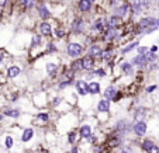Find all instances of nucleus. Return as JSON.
<instances>
[{"instance_id":"nucleus-1","label":"nucleus","mask_w":159,"mask_h":153,"mask_svg":"<svg viewBox=\"0 0 159 153\" xmlns=\"http://www.w3.org/2000/svg\"><path fill=\"white\" fill-rule=\"evenodd\" d=\"M79 120L80 117H78L76 111L70 112H66V114H62L55 120L54 122V126H55V131H57L58 135H66V133L72 131V129H76L79 126Z\"/></svg>"},{"instance_id":"nucleus-2","label":"nucleus","mask_w":159,"mask_h":153,"mask_svg":"<svg viewBox=\"0 0 159 153\" xmlns=\"http://www.w3.org/2000/svg\"><path fill=\"white\" fill-rule=\"evenodd\" d=\"M18 142H20L23 146H25L27 149L33 147L35 145V141L38 138V132H37V128L33 125H27L23 126V128H18Z\"/></svg>"},{"instance_id":"nucleus-3","label":"nucleus","mask_w":159,"mask_h":153,"mask_svg":"<svg viewBox=\"0 0 159 153\" xmlns=\"http://www.w3.org/2000/svg\"><path fill=\"white\" fill-rule=\"evenodd\" d=\"M69 35L79 37V35H86L89 33V21L83 17V15H75L69 23Z\"/></svg>"},{"instance_id":"nucleus-4","label":"nucleus","mask_w":159,"mask_h":153,"mask_svg":"<svg viewBox=\"0 0 159 153\" xmlns=\"http://www.w3.org/2000/svg\"><path fill=\"white\" fill-rule=\"evenodd\" d=\"M96 120L97 122H102V124H107L111 121V117H110V112H111V101L106 98H99L96 101Z\"/></svg>"},{"instance_id":"nucleus-5","label":"nucleus","mask_w":159,"mask_h":153,"mask_svg":"<svg viewBox=\"0 0 159 153\" xmlns=\"http://www.w3.org/2000/svg\"><path fill=\"white\" fill-rule=\"evenodd\" d=\"M132 125H134V121L129 120V118H120L114 122L113 128H111V132L117 133V135L123 136L124 139H128L129 133H132Z\"/></svg>"},{"instance_id":"nucleus-6","label":"nucleus","mask_w":159,"mask_h":153,"mask_svg":"<svg viewBox=\"0 0 159 153\" xmlns=\"http://www.w3.org/2000/svg\"><path fill=\"white\" fill-rule=\"evenodd\" d=\"M63 54L66 58L70 59H79L83 56V54H86V46L83 42H76V41H70L65 44L63 48Z\"/></svg>"},{"instance_id":"nucleus-7","label":"nucleus","mask_w":159,"mask_h":153,"mask_svg":"<svg viewBox=\"0 0 159 153\" xmlns=\"http://www.w3.org/2000/svg\"><path fill=\"white\" fill-rule=\"evenodd\" d=\"M24 75H25L24 69L21 68V65H18V63H16V62L10 63L9 68H7L6 72H4V76H6L7 81H13V83H10V84H13V86H16V87H18V83H20L18 80Z\"/></svg>"},{"instance_id":"nucleus-8","label":"nucleus","mask_w":159,"mask_h":153,"mask_svg":"<svg viewBox=\"0 0 159 153\" xmlns=\"http://www.w3.org/2000/svg\"><path fill=\"white\" fill-rule=\"evenodd\" d=\"M52 121V112L49 110H41V111L35 112L31 120V125L35 126L37 129H42L45 126H48Z\"/></svg>"},{"instance_id":"nucleus-9","label":"nucleus","mask_w":159,"mask_h":153,"mask_svg":"<svg viewBox=\"0 0 159 153\" xmlns=\"http://www.w3.org/2000/svg\"><path fill=\"white\" fill-rule=\"evenodd\" d=\"M125 97L123 90H120L116 84H107L103 89V98L108 100L111 103H118L120 100H123Z\"/></svg>"},{"instance_id":"nucleus-10","label":"nucleus","mask_w":159,"mask_h":153,"mask_svg":"<svg viewBox=\"0 0 159 153\" xmlns=\"http://www.w3.org/2000/svg\"><path fill=\"white\" fill-rule=\"evenodd\" d=\"M35 13H37V15L39 17V20H41V21L51 20V18L54 17L52 10H51V4H49L47 0H39V2H37Z\"/></svg>"},{"instance_id":"nucleus-11","label":"nucleus","mask_w":159,"mask_h":153,"mask_svg":"<svg viewBox=\"0 0 159 153\" xmlns=\"http://www.w3.org/2000/svg\"><path fill=\"white\" fill-rule=\"evenodd\" d=\"M97 124H99L97 121H94L93 124L90 122V121L79 124L78 131H79V136H80V142H86L93 133H96V125Z\"/></svg>"},{"instance_id":"nucleus-12","label":"nucleus","mask_w":159,"mask_h":153,"mask_svg":"<svg viewBox=\"0 0 159 153\" xmlns=\"http://www.w3.org/2000/svg\"><path fill=\"white\" fill-rule=\"evenodd\" d=\"M31 101H33L34 107L41 108V110H45L47 107H49V96L45 90H39L37 93H34L33 97H31Z\"/></svg>"},{"instance_id":"nucleus-13","label":"nucleus","mask_w":159,"mask_h":153,"mask_svg":"<svg viewBox=\"0 0 159 153\" xmlns=\"http://www.w3.org/2000/svg\"><path fill=\"white\" fill-rule=\"evenodd\" d=\"M37 30H38V34H41V35L47 39L54 37V24H52V18L51 20L39 21L38 24H37Z\"/></svg>"},{"instance_id":"nucleus-14","label":"nucleus","mask_w":159,"mask_h":153,"mask_svg":"<svg viewBox=\"0 0 159 153\" xmlns=\"http://www.w3.org/2000/svg\"><path fill=\"white\" fill-rule=\"evenodd\" d=\"M87 84L89 81H86L83 77H78L73 83V87H75V93L78 94L79 98H87L90 96L89 94V89H87Z\"/></svg>"},{"instance_id":"nucleus-15","label":"nucleus","mask_w":159,"mask_h":153,"mask_svg":"<svg viewBox=\"0 0 159 153\" xmlns=\"http://www.w3.org/2000/svg\"><path fill=\"white\" fill-rule=\"evenodd\" d=\"M148 131H149V124H148L145 120L135 121L134 125H132V135L137 136V138H139V139L145 138V135L148 133Z\"/></svg>"},{"instance_id":"nucleus-16","label":"nucleus","mask_w":159,"mask_h":153,"mask_svg":"<svg viewBox=\"0 0 159 153\" xmlns=\"http://www.w3.org/2000/svg\"><path fill=\"white\" fill-rule=\"evenodd\" d=\"M118 70H120V76L121 77H129L134 79L135 77V68L131 62L128 60H123V62L118 63Z\"/></svg>"},{"instance_id":"nucleus-17","label":"nucleus","mask_w":159,"mask_h":153,"mask_svg":"<svg viewBox=\"0 0 159 153\" xmlns=\"http://www.w3.org/2000/svg\"><path fill=\"white\" fill-rule=\"evenodd\" d=\"M129 13H131V7H129L128 0H125V2H123V3H121L118 7H116V9L111 10L110 14L117 15V17L123 18V20H125V21H129L128 20V14H129Z\"/></svg>"},{"instance_id":"nucleus-18","label":"nucleus","mask_w":159,"mask_h":153,"mask_svg":"<svg viewBox=\"0 0 159 153\" xmlns=\"http://www.w3.org/2000/svg\"><path fill=\"white\" fill-rule=\"evenodd\" d=\"M2 145H3V147L6 149V152L13 153L14 149L17 147V139H16V136L13 135V133L6 132L2 136Z\"/></svg>"},{"instance_id":"nucleus-19","label":"nucleus","mask_w":159,"mask_h":153,"mask_svg":"<svg viewBox=\"0 0 159 153\" xmlns=\"http://www.w3.org/2000/svg\"><path fill=\"white\" fill-rule=\"evenodd\" d=\"M10 63H13V54L4 48H0V72L4 73Z\"/></svg>"},{"instance_id":"nucleus-20","label":"nucleus","mask_w":159,"mask_h":153,"mask_svg":"<svg viewBox=\"0 0 159 153\" xmlns=\"http://www.w3.org/2000/svg\"><path fill=\"white\" fill-rule=\"evenodd\" d=\"M149 115V108L147 105H134L132 107V121H141Z\"/></svg>"},{"instance_id":"nucleus-21","label":"nucleus","mask_w":159,"mask_h":153,"mask_svg":"<svg viewBox=\"0 0 159 153\" xmlns=\"http://www.w3.org/2000/svg\"><path fill=\"white\" fill-rule=\"evenodd\" d=\"M103 51H104V45L100 44V42H96V44H92V45L86 46V55L94 58V59H102Z\"/></svg>"},{"instance_id":"nucleus-22","label":"nucleus","mask_w":159,"mask_h":153,"mask_svg":"<svg viewBox=\"0 0 159 153\" xmlns=\"http://www.w3.org/2000/svg\"><path fill=\"white\" fill-rule=\"evenodd\" d=\"M3 115L6 117V120H11V121H18L21 118V110L18 107H11V105H6L2 110Z\"/></svg>"},{"instance_id":"nucleus-23","label":"nucleus","mask_w":159,"mask_h":153,"mask_svg":"<svg viewBox=\"0 0 159 153\" xmlns=\"http://www.w3.org/2000/svg\"><path fill=\"white\" fill-rule=\"evenodd\" d=\"M75 7L82 14H89V13L93 11L94 4L90 3L89 0H75Z\"/></svg>"},{"instance_id":"nucleus-24","label":"nucleus","mask_w":159,"mask_h":153,"mask_svg":"<svg viewBox=\"0 0 159 153\" xmlns=\"http://www.w3.org/2000/svg\"><path fill=\"white\" fill-rule=\"evenodd\" d=\"M129 7H131V14L134 17H139L145 11L144 9V0H128Z\"/></svg>"},{"instance_id":"nucleus-25","label":"nucleus","mask_w":159,"mask_h":153,"mask_svg":"<svg viewBox=\"0 0 159 153\" xmlns=\"http://www.w3.org/2000/svg\"><path fill=\"white\" fill-rule=\"evenodd\" d=\"M96 63H97V59H94V58L89 56V55L84 54L83 56H82L83 72H90V70H94V69H96Z\"/></svg>"},{"instance_id":"nucleus-26","label":"nucleus","mask_w":159,"mask_h":153,"mask_svg":"<svg viewBox=\"0 0 159 153\" xmlns=\"http://www.w3.org/2000/svg\"><path fill=\"white\" fill-rule=\"evenodd\" d=\"M65 138H66V143L69 145L70 147H72V146H76V145L80 143V136H79L78 128H76V129H72V131H69V132L65 135Z\"/></svg>"},{"instance_id":"nucleus-27","label":"nucleus","mask_w":159,"mask_h":153,"mask_svg":"<svg viewBox=\"0 0 159 153\" xmlns=\"http://www.w3.org/2000/svg\"><path fill=\"white\" fill-rule=\"evenodd\" d=\"M131 63L134 65V68H137L138 70H147L148 68V62L145 59V55H135L131 59Z\"/></svg>"},{"instance_id":"nucleus-28","label":"nucleus","mask_w":159,"mask_h":153,"mask_svg":"<svg viewBox=\"0 0 159 153\" xmlns=\"http://www.w3.org/2000/svg\"><path fill=\"white\" fill-rule=\"evenodd\" d=\"M139 45H141V38H137V39H134V41H131L129 44H125V45L121 46L120 54L121 55H128V54H131L134 49L138 48Z\"/></svg>"},{"instance_id":"nucleus-29","label":"nucleus","mask_w":159,"mask_h":153,"mask_svg":"<svg viewBox=\"0 0 159 153\" xmlns=\"http://www.w3.org/2000/svg\"><path fill=\"white\" fill-rule=\"evenodd\" d=\"M69 35V30L65 27V25L57 23V27H54V37L57 41H61V39H65L66 37Z\"/></svg>"},{"instance_id":"nucleus-30","label":"nucleus","mask_w":159,"mask_h":153,"mask_svg":"<svg viewBox=\"0 0 159 153\" xmlns=\"http://www.w3.org/2000/svg\"><path fill=\"white\" fill-rule=\"evenodd\" d=\"M87 89H89V94L92 97H96L102 93V84L99 80H92L87 84Z\"/></svg>"},{"instance_id":"nucleus-31","label":"nucleus","mask_w":159,"mask_h":153,"mask_svg":"<svg viewBox=\"0 0 159 153\" xmlns=\"http://www.w3.org/2000/svg\"><path fill=\"white\" fill-rule=\"evenodd\" d=\"M68 66H69V69L72 70L75 75H80V73H83V65H82V58H79V59H72L69 63H68Z\"/></svg>"},{"instance_id":"nucleus-32","label":"nucleus","mask_w":159,"mask_h":153,"mask_svg":"<svg viewBox=\"0 0 159 153\" xmlns=\"http://www.w3.org/2000/svg\"><path fill=\"white\" fill-rule=\"evenodd\" d=\"M58 52H59V46H58L57 41H47V44H45V55H48V56H51V55H57Z\"/></svg>"},{"instance_id":"nucleus-33","label":"nucleus","mask_w":159,"mask_h":153,"mask_svg":"<svg viewBox=\"0 0 159 153\" xmlns=\"http://www.w3.org/2000/svg\"><path fill=\"white\" fill-rule=\"evenodd\" d=\"M94 75H96V77H99V79H104L110 75V72L107 70V68H106L104 65H103V66L99 65V66H96V69H94Z\"/></svg>"},{"instance_id":"nucleus-34","label":"nucleus","mask_w":159,"mask_h":153,"mask_svg":"<svg viewBox=\"0 0 159 153\" xmlns=\"http://www.w3.org/2000/svg\"><path fill=\"white\" fill-rule=\"evenodd\" d=\"M158 58H159V55L158 54H152V52H148V54L145 55V59H147L148 65H151V63H156L158 62Z\"/></svg>"},{"instance_id":"nucleus-35","label":"nucleus","mask_w":159,"mask_h":153,"mask_svg":"<svg viewBox=\"0 0 159 153\" xmlns=\"http://www.w3.org/2000/svg\"><path fill=\"white\" fill-rule=\"evenodd\" d=\"M158 89H159L158 83H155V84H149V86L145 87V94H153L156 90H158Z\"/></svg>"},{"instance_id":"nucleus-36","label":"nucleus","mask_w":159,"mask_h":153,"mask_svg":"<svg viewBox=\"0 0 159 153\" xmlns=\"http://www.w3.org/2000/svg\"><path fill=\"white\" fill-rule=\"evenodd\" d=\"M94 77H96V75H94V70H90V72H83V79L86 81L94 80Z\"/></svg>"},{"instance_id":"nucleus-37","label":"nucleus","mask_w":159,"mask_h":153,"mask_svg":"<svg viewBox=\"0 0 159 153\" xmlns=\"http://www.w3.org/2000/svg\"><path fill=\"white\" fill-rule=\"evenodd\" d=\"M149 52V46L148 45H139L137 48V55H147Z\"/></svg>"},{"instance_id":"nucleus-38","label":"nucleus","mask_w":159,"mask_h":153,"mask_svg":"<svg viewBox=\"0 0 159 153\" xmlns=\"http://www.w3.org/2000/svg\"><path fill=\"white\" fill-rule=\"evenodd\" d=\"M158 68H159V65H158V62L156 63H151V65H148V68H147V72H149V73H153V72H158Z\"/></svg>"},{"instance_id":"nucleus-39","label":"nucleus","mask_w":159,"mask_h":153,"mask_svg":"<svg viewBox=\"0 0 159 153\" xmlns=\"http://www.w3.org/2000/svg\"><path fill=\"white\" fill-rule=\"evenodd\" d=\"M149 52H152V54H158L159 52V45H156V44L155 45H151L149 46Z\"/></svg>"},{"instance_id":"nucleus-40","label":"nucleus","mask_w":159,"mask_h":153,"mask_svg":"<svg viewBox=\"0 0 159 153\" xmlns=\"http://www.w3.org/2000/svg\"><path fill=\"white\" fill-rule=\"evenodd\" d=\"M4 18V9L3 7H0V21Z\"/></svg>"},{"instance_id":"nucleus-41","label":"nucleus","mask_w":159,"mask_h":153,"mask_svg":"<svg viewBox=\"0 0 159 153\" xmlns=\"http://www.w3.org/2000/svg\"><path fill=\"white\" fill-rule=\"evenodd\" d=\"M4 120H6V117L3 115V112L0 111V124H3V122H4Z\"/></svg>"},{"instance_id":"nucleus-42","label":"nucleus","mask_w":159,"mask_h":153,"mask_svg":"<svg viewBox=\"0 0 159 153\" xmlns=\"http://www.w3.org/2000/svg\"><path fill=\"white\" fill-rule=\"evenodd\" d=\"M47 2H48V3H57V2H59V0H47Z\"/></svg>"},{"instance_id":"nucleus-43","label":"nucleus","mask_w":159,"mask_h":153,"mask_svg":"<svg viewBox=\"0 0 159 153\" xmlns=\"http://www.w3.org/2000/svg\"><path fill=\"white\" fill-rule=\"evenodd\" d=\"M156 27L159 28V17H158V20H156Z\"/></svg>"},{"instance_id":"nucleus-44","label":"nucleus","mask_w":159,"mask_h":153,"mask_svg":"<svg viewBox=\"0 0 159 153\" xmlns=\"http://www.w3.org/2000/svg\"><path fill=\"white\" fill-rule=\"evenodd\" d=\"M89 2H90V3H93V4L96 3V0H89Z\"/></svg>"},{"instance_id":"nucleus-45","label":"nucleus","mask_w":159,"mask_h":153,"mask_svg":"<svg viewBox=\"0 0 159 153\" xmlns=\"http://www.w3.org/2000/svg\"><path fill=\"white\" fill-rule=\"evenodd\" d=\"M156 6H158V9H159V0H158V4H156Z\"/></svg>"},{"instance_id":"nucleus-46","label":"nucleus","mask_w":159,"mask_h":153,"mask_svg":"<svg viewBox=\"0 0 159 153\" xmlns=\"http://www.w3.org/2000/svg\"><path fill=\"white\" fill-rule=\"evenodd\" d=\"M158 65H159V58H158Z\"/></svg>"},{"instance_id":"nucleus-47","label":"nucleus","mask_w":159,"mask_h":153,"mask_svg":"<svg viewBox=\"0 0 159 153\" xmlns=\"http://www.w3.org/2000/svg\"><path fill=\"white\" fill-rule=\"evenodd\" d=\"M35 2H39V0H35Z\"/></svg>"},{"instance_id":"nucleus-48","label":"nucleus","mask_w":159,"mask_h":153,"mask_svg":"<svg viewBox=\"0 0 159 153\" xmlns=\"http://www.w3.org/2000/svg\"><path fill=\"white\" fill-rule=\"evenodd\" d=\"M141 153H142V152H141Z\"/></svg>"}]
</instances>
